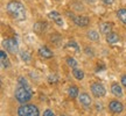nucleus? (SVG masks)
<instances>
[{"instance_id": "nucleus-27", "label": "nucleus", "mask_w": 126, "mask_h": 116, "mask_svg": "<svg viewBox=\"0 0 126 116\" xmlns=\"http://www.w3.org/2000/svg\"><path fill=\"white\" fill-rule=\"evenodd\" d=\"M85 54H86V56H89V57H94V51H92V49H90V48H85Z\"/></svg>"}, {"instance_id": "nucleus-29", "label": "nucleus", "mask_w": 126, "mask_h": 116, "mask_svg": "<svg viewBox=\"0 0 126 116\" xmlns=\"http://www.w3.org/2000/svg\"><path fill=\"white\" fill-rule=\"evenodd\" d=\"M105 5H112L114 2V0H102Z\"/></svg>"}, {"instance_id": "nucleus-26", "label": "nucleus", "mask_w": 126, "mask_h": 116, "mask_svg": "<svg viewBox=\"0 0 126 116\" xmlns=\"http://www.w3.org/2000/svg\"><path fill=\"white\" fill-rule=\"evenodd\" d=\"M43 116H56V115H55V113L51 109L48 108V109H46L45 112H43Z\"/></svg>"}, {"instance_id": "nucleus-6", "label": "nucleus", "mask_w": 126, "mask_h": 116, "mask_svg": "<svg viewBox=\"0 0 126 116\" xmlns=\"http://www.w3.org/2000/svg\"><path fill=\"white\" fill-rule=\"evenodd\" d=\"M109 109L113 113V114H120L124 110V104L118 100H112L109 103Z\"/></svg>"}, {"instance_id": "nucleus-17", "label": "nucleus", "mask_w": 126, "mask_h": 116, "mask_svg": "<svg viewBox=\"0 0 126 116\" xmlns=\"http://www.w3.org/2000/svg\"><path fill=\"white\" fill-rule=\"evenodd\" d=\"M65 49L67 50H70V51H74V52H78L79 51V46L77 44L75 41H70V42H68V44L65 45Z\"/></svg>"}, {"instance_id": "nucleus-9", "label": "nucleus", "mask_w": 126, "mask_h": 116, "mask_svg": "<svg viewBox=\"0 0 126 116\" xmlns=\"http://www.w3.org/2000/svg\"><path fill=\"white\" fill-rule=\"evenodd\" d=\"M48 16H49V19H51L57 26H60V27L63 26V19L59 12H55V11L54 12H50V13L48 14Z\"/></svg>"}, {"instance_id": "nucleus-31", "label": "nucleus", "mask_w": 126, "mask_h": 116, "mask_svg": "<svg viewBox=\"0 0 126 116\" xmlns=\"http://www.w3.org/2000/svg\"><path fill=\"white\" fill-rule=\"evenodd\" d=\"M60 116H65V115H62V114H61V115H60Z\"/></svg>"}, {"instance_id": "nucleus-3", "label": "nucleus", "mask_w": 126, "mask_h": 116, "mask_svg": "<svg viewBox=\"0 0 126 116\" xmlns=\"http://www.w3.org/2000/svg\"><path fill=\"white\" fill-rule=\"evenodd\" d=\"M18 116H40V110L35 104H21L16 110Z\"/></svg>"}, {"instance_id": "nucleus-23", "label": "nucleus", "mask_w": 126, "mask_h": 116, "mask_svg": "<svg viewBox=\"0 0 126 116\" xmlns=\"http://www.w3.org/2000/svg\"><path fill=\"white\" fill-rule=\"evenodd\" d=\"M18 85L19 86H29L27 79L25 77H19L18 78Z\"/></svg>"}, {"instance_id": "nucleus-7", "label": "nucleus", "mask_w": 126, "mask_h": 116, "mask_svg": "<svg viewBox=\"0 0 126 116\" xmlns=\"http://www.w3.org/2000/svg\"><path fill=\"white\" fill-rule=\"evenodd\" d=\"M72 21H74V23L76 24L77 27L84 28L89 24L90 19L88 18V16H85V15H77V16H75V18L72 19Z\"/></svg>"}, {"instance_id": "nucleus-16", "label": "nucleus", "mask_w": 126, "mask_h": 116, "mask_svg": "<svg viewBox=\"0 0 126 116\" xmlns=\"http://www.w3.org/2000/svg\"><path fill=\"white\" fill-rule=\"evenodd\" d=\"M68 94H69V96H70L71 99L78 98V95H79V88L75 85L70 86V87L68 88Z\"/></svg>"}, {"instance_id": "nucleus-24", "label": "nucleus", "mask_w": 126, "mask_h": 116, "mask_svg": "<svg viewBox=\"0 0 126 116\" xmlns=\"http://www.w3.org/2000/svg\"><path fill=\"white\" fill-rule=\"evenodd\" d=\"M71 7H74V9H76V11H83V9H84L83 5L79 4V2H77V1H74V2H72Z\"/></svg>"}, {"instance_id": "nucleus-4", "label": "nucleus", "mask_w": 126, "mask_h": 116, "mask_svg": "<svg viewBox=\"0 0 126 116\" xmlns=\"http://www.w3.org/2000/svg\"><path fill=\"white\" fill-rule=\"evenodd\" d=\"M91 93L94 98H103L106 94V88L100 82H94L91 85Z\"/></svg>"}, {"instance_id": "nucleus-20", "label": "nucleus", "mask_w": 126, "mask_h": 116, "mask_svg": "<svg viewBox=\"0 0 126 116\" xmlns=\"http://www.w3.org/2000/svg\"><path fill=\"white\" fill-rule=\"evenodd\" d=\"M117 15H118V18H119V20H120L124 24H126V9L125 8L118 9Z\"/></svg>"}, {"instance_id": "nucleus-30", "label": "nucleus", "mask_w": 126, "mask_h": 116, "mask_svg": "<svg viewBox=\"0 0 126 116\" xmlns=\"http://www.w3.org/2000/svg\"><path fill=\"white\" fill-rule=\"evenodd\" d=\"M86 2H89V4H94V2H96L97 0H85Z\"/></svg>"}, {"instance_id": "nucleus-13", "label": "nucleus", "mask_w": 126, "mask_h": 116, "mask_svg": "<svg viewBox=\"0 0 126 116\" xmlns=\"http://www.w3.org/2000/svg\"><path fill=\"white\" fill-rule=\"evenodd\" d=\"M119 35L118 34H116V33H110V34H108L106 35V42H108L109 44H111V45H114V44H117L118 42H119Z\"/></svg>"}, {"instance_id": "nucleus-5", "label": "nucleus", "mask_w": 126, "mask_h": 116, "mask_svg": "<svg viewBox=\"0 0 126 116\" xmlns=\"http://www.w3.org/2000/svg\"><path fill=\"white\" fill-rule=\"evenodd\" d=\"M4 46L6 51L9 54H16L18 52V41L15 38H7L4 41Z\"/></svg>"}, {"instance_id": "nucleus-18", "label": "nucleus", "mask_w": 126, "mask_h": 116, "mask_svg": "<svg viewBox=\"0 0 126 116\" xmlns=\"http://www.w3.org/2000/svg\"><path fill=\"white\" fill-rule=\"evenodd\" d=\"M72 76L76 78L77 80H83L84 79V77H85V74H84V72H83V70H79V69H72Z\"/></svg>"}, {"instance_id": "nucleus-22", "label": "nucleus", "mask_w": 126, "mask_h": 116, "mask_svg": "<svg viewBox=\"0 0 126 116\" xmlns=\"http://www.w3.org/2000/svg\"><path fill=\"white\" fill-rule=\"evenodd\" d=\"M20 58H21L25 63H29L32 60L31 54H29V52H27V51H21V52H20Z\"/></svg>"}, {"instance_id": "nucleus-14", "label": "nucleus", "mask_w": 126, "mask_h": 116, "mask_svg": "<svg viewBox=\"0 0 126 116\" xmlns=\"http://www.w3.org/2000/svg\"><path fill=\"white\" fill-rule=\"evenodd\" d=\"M99 29H100V33H102V34H104V35H108V34H110V33H111V30H112V23H109V22L100 23Z\"/></svg>"}, {"instance_id": "nucleus-12", "label": "nucleus", "mask_w": 126, "mask_h": 116, "mask_svg": "<svg viewBox=\"0 0 126 116\" xmlns=\"http://www.w3.org/2000/svg\"><path fill=\"white\" fill-rule=\"evenodd\" d=\"M46 29H47V23L46 22H41V21H39V22H36L35 24L33 26V30H34V33H36L37 35L42 34Z\"/></svg>"}, {"instance_id": "nucleus-19", "label": "nucleus", "mask_w": 126, "mask_h": 116, "mask_svg": "<svg viewBox=\"0 0 126 116\" xmlns=\"http://www.w3.org/2000/svg\"><path fill=\"white\" fill-rule=\"evenodd\" d=\"M86 36L90 41H98L99 40V33L96 30H89L86 33Z\"/></svg>"}, {"instance_id": "nucleus-11", "label": "nucleus", "mask_w": 126, "mask_h": 116, "mask_svg": "<svg viewBox=\"0 0 126 116\" xmlns=\"http://www.w3.org/2000/svg\"><path fill=\"white\" fill-rule=\"evenodd\" d=\"M111 93H112L114 96H117V98H122L123 96L122 86L119 85L118 82H113L112 85H111Z\"/></svg>"}, {"instance_id": "nucleus-25", "label": "nucleus", "mask_w": 126, "mask_h": 116, "mask_svg": "<svg viewBox=\"0 0 126 116\" xmlns=\"http://www.w3.org/2000/svg\"><path fill=\"white\" fill-rule=\"evenodd\" d=\"M48 81H49L50 84H56L59 81V77L56 76V74H50L49 78H48Z\"/></svg>"}, {"instance_id": "nucleus-15", "label": "nucleus", "mask_w": 126, "mask_h": 116, "mask_svg": "<svg viewBox=\"0 0 126 116\" xmlns=\"http://www.w3.org/2000/svg\"><path fill=\"white\" fill-rule=\"evenodd\" d=\"M0 59H1V64H2L4 69H8V67L11 66L9 59H8V57H7V55H6V52H5L4 50L0 51Z\"/></svg>"}, {"instance_id": "nucleus-1", "label": "nucleus", "mask_w": 126, "mask_h": 116, "mask_svg": "<svg viewBox=\"0 0 126 116\" xmlns=\"http://www.w3.org/2000/svg\"><path fill=\"white\" fill-rule=\"evenodd\" d=\"M6 12L14 20L23 21L26 19V9L20 1H9L6 6Z\"/></svg>"}, {"instance_id": "nucleus-10", "label": "nucleus", "mask_w": 126, "mask_h": 116, "mask_svg": "<svg viewBox=\"0 0 126 116\" xmlns=\"http://www.w3.org/2000/svg\"><path fill=\"white\" fill-rule=\"evenodd\" d=\"M39 55H40L41 57L43 58H47V59H49V58H51L53 56H54V54H53V51L49 49V48H47V46H40L39 48Z\"/></svg>"}, {"instance_id": "nucleus-21", "label": "nucleus", "mask_w": 126, "mask_h": 116, "mask_svg": "<svg viewBox=\"0 0 126 116\" xmlns=\"http://www.w3.org/2000/svg\"><path fill=\"white\" fill-rule=\"evenodd\" d=\"M65 62H67L68 66H70L71 69H76L77 65H78L77 60L75 59V58H72V57H67L65 58Z\"/></svg>"}, {"instance_id": "nucleus-28", "label": "nucleus", "mask_w": 126, "mask_h": 116, "mask_svg": "<svg viewBox=\"0 0 126 116\" xmlns=\"http://www.w3.org/2000/svg\"><path fill=\"white\" fill-rule=\"evenodd\" d=\"M120 82H122V85L124 86V87H126V74L122 76V78H120Z\"/></svg>"}, {"instance_id": "nucleus-8", "label": "nucleus", "mask_w": 126, "mask_h": 116, "mask_svg": "<svg viewBox=\"0 0 126 116\" xmlns=\"http://www.w3.org/2000/svg\"><path fill=\"white\" fill-rule=\"evenodd\" d=\"M78 101L81 103L83 107L85 108V109H89L91 106V103H92V100H91L90 95L88 93H81L78 95Z\"/></svg>"}, {"instance_id": "nucleus-2", "label": "nucleus", "mask_w": 126, "mask_h": 116, "mask_svg": "<svg viewBox=\"0 0 126 116\" xmlns=\"http://www.w3.org/2000/svg\"><path fill=\"white\" fill-rule=\"evenodd\" d=\"M15 99L19 103L25 104V103L29 102L33 98V92H32L31 86H19L15 88Z\"/></svg>"}]
</instances>
